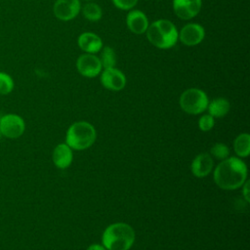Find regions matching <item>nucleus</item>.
<instances>
[{
    "label": "nucleus",
    "instance_id": "24",
    "mask_svg": "<svg viewBox=\"0 0 250 250\" xmlns=\"http://www.w3.org/2000/svg\"><path fill=\"white\" fill-rule=\"evenodd\" d=\"M249 181L248 180H246L245 182H244V184L242 185V195H243V197H244V199L247 201V202H249L250 201V199H249Z\"/></svg>",
    "mask_w": 250,
    "mask_h": 250
},
{
    "label": "nucleus",
    "instance_id": "5",
    "mask_svg": "<svg viewBox=\"0 0 250 250\" xmlns=\"http://www.w3.org/2000/svg\"><path fill=\"white\" fill-rule=\"evenodd\" d=\"M180 106L188 114L202 113L208 105V97L200 89L189 88L183 92L180 97Z\"/></svg>",
    "mask_w": 250,
    "mask_h": 250
},
{
    "label": "nucleus",
    "instance_id": "23",
    "mask_svg": "<svg viewBox=\"0 0 250 250\" xmlns=\"http://www.w3.org/2000/svg\"><path fill=\"white\" fill-rule=\"evenodd\" d=\"M112 2L120 10H130L136 6L138 0H112Z\"/></svg>",
    "mask_w": 250,
    "mask_h": 250
},
{
    "label": "nucleus",
    "instance_id": "17",
    "mask_svg": "<svg viewBox=\"0 0 250 250\" xmlns=\"http://www.w3.org/2000/svg\"><path fill=\"white\" fill-rule=\"evenodd\" d=\"M234 152L239 157H247L250 153V136L247 133L239 134L233 141Z\"/></svg>",
    "mask_w": 250,
    "mask_h": 250
},
{
    "label": "nucleus",
    "instance_id": "13",
    "mask_svg": "<svg viewBox=\"0 0 250 250\" xmlns=\"http://www.w3.org/2000/svg\"><path fill=\"white\" fill-rule=\"evenodd\" d=\"M126 22L128 28L136 34L145 33L148 26V20L146 16L139 10H132L129 12L126 18Z\"/></svg>",
    "mask_w": 250,
    "mask_h": 250
},
{
    "label": "nucleus",
    "instance_id": "9",
    "mask_svg": "<svg viewBox=\"0 0 250 250\" xmlns=\"http://www.w3.org/2000/svg\"><path fill=\"white\" fill-rule=\"evenodd\" d=\"M205 36V30L198 23H188L180 31L179 37L183 44L187 46H195L199 44Z\"/></svg>",
    "mask_w": 250,
    "mask_h": 250
},
{
    "label": "nucleus",
    "instance_id": "1",
    "mask_svg": "<svg viewBox=\"0 0 250 250\" xmlns=\"http://www.w3.org/2000/svg\"><path fill=\"white\" fill-rule=\"evenodd\" d=\"M247 179V166L238 157L222 160L214 170V181L222 189L232 190L241 188Z\"/></svg>",
    "mask_w": 250,
    "mask_h": 250
},
{
    "label": "nucleus",
    "instance_id": "6",
    "mask_svg": "<svg viewBox=\"0 0 250 250\" xmlns=\"http://www.w3.org/2000/svg\"><path fill=\"white\" fill-rule=\"evenodd\" d=\"M25 131V122L16 113H6L0 116V134L6 139H19Z\"/></svg>",
    "mask_w": 250,
    "mask_h": 250
},
{
    "label": "nucleus",
    "instance_id": "10",
    "mask_svg": "<svg viewBox=\"0 0 250 250\" xmlns=\"http://www.w3.org/2000/svg\"><path fill=\"white\" fill-rule=\"evenodd\" d=\"M103 86L111 91H120L126 85L125 75L117 68H104L101 75Z\"/></svg>",
    "mask_w": 250,
    "mask_h": 250
},
{
    "label": "nucleus",
    "instance_id": "22",
    "mask_svg": "<svg viewBox=\"0 0 250 250\" xmlns=\"http://www.w3.org/2000/svg\"><path fill=\"white\" fill-rule=\"evenodd\" d=\"M214 124H215L214 117L211 116L210 114H204L198 120V127L203 132L210 131L214 127Z\"/></svg>",
    "mask_w": 250,
    "mask_h": 250
},
{
    "label": "nucleus",
    "instance_id": "26",
    "mask_svg": "<svg viewBox=\"0 0 250 250\" xmlns=\"http://www.w3.org/2000/svg\"><path fill=\"white\" fill-rule=\"evenodd\" d=\"M85 1H91V0H85Z\"/></svg>",
    "mask_w": 250,
    "mask_h": 250
},
{
    "label": "nucleus",
    "instance_id": "15",
    "mask_svg": "<svg viewBox=\"0 0 250 250\" xmlns=\"http://www.w3.org/2000/svg\"><path fill=\"white\" fill-rule=\"evenodd\" d=\"M78 46L88 54H96L102 50L103 41L95 33L84 32L78 37Z\"/></svg>",
    "mask_w": 250,
    "mask_h": 250
},
{
    "label": "nucleus",
    "instance_id": "20",
    "mask_svg": "<svg viewBox=\"0 0 250 250\" xmlns=\"http://www.w3.org/2000/svg\"><path fill=\"white\" fill-rule=\"evenodd\" d=\"M15 87L13 77L7 72L0 71V95H9Z\"/></svg>",
    "mask_w": 250,
    "mask_h": 250
},
{
    "label": "nucleus",
    "instance_id": "7",
    "mask_svg": "<svg viewBox=\"0 0 250 250\" xmlns=\"http://www.w3.org/2000/svg\"><path fill=\"white\" fill-rule=\"evenodd\" d=\"M102 62L100 58L94 54H83L76 61V68L78 72L85 77H95L102 70Z\"/></svg>",
    "mask_w": 250,
    "mask_h": 250
},
{
    "label": "nucleus",
    "instance_id": "4",
    "mask_svg": "<svg viewBox=\"0 0 250 250\" xmlns=\"http://www.w3.org/2000/svg\"><path fill=\"white\" fill-rule=\"evenodd\" d=\"M96 137V129L92 124L78 121L69 126L65 136V144L71 149L83 150L95 143Z\"/></svg>",
    "mask_w": 250,
    "mask_h": 250
},
{
    "label": "nucleus",
    "instance_id": "19",
    "mask_svg": "<svg viewBox=\"0 0 250 250\" xmlns=\"http://www.w3.org/2000/svg\"><path fill=\"white\" fill-rule=\"evenodd\" d=\"M100 61L102 62V66H104V68L114 67L116 63V56L114 50L108 46L103 48Z\"/></svg>",
    "mask_w": 250,
    "mask_h": 250
},
{
    "label": "nucleus",
    "instance_id": "2",
    "mask_svg": "<svg viewBox=\"0 0 250 250\" xmlns=\"http://www.w3.org/2000/svg\"><path fill=\"white\" fill-rule=\"evenodd\" d=\"M102 240L106 250H129L135 241V231L128 224L115 223L104 229Z\"/></svg>",
    "mask_w": 250,
    "mask_h": 250
},
{
    "label": "nucleus",
    "instance_id": "12",
    "mask_svg": "<svg viewBox=\"0 0 250 250\" xmlns=\"http://www.w3.org/2000/svg\"><path fill=\"white\" fill-rule=\"evenodd\" d=\"M214 161L210 153L202 152L194 157L191 162V172L197 178H204L208 176L213 169Z\"/></svg>",
    "mask_w": 250,
    "mask_h": 250
},
{
    "label": "nucleus",
    "instance_id": "25",
    "mask_svg": "<svg viewBox=\"0 0 250 250\" xmlns=\"http://www.w3.org/2000/svg\"><path fill=\"white\" fill-rule=\"evenodd\" d=\"M87 250H106V249L101 244H92L87 248Z\"/></svg>",
    "mask_w": 250,
    "mask_h": 250
},
{
    "label": "nucleus",
    "instance_id": "16",
    "mask_svg": "<svg viewBox=\"0 0 250 250\" xmlns=\"http://www.w3.org/2000/svg\"><path fill=\"white\" fill-rule=\"evenodd\" d=\"M229 103L224 98L214 99L211 103H208L207 108L208 112L213 117H223L229 111Z\"/></svg>",
    "mask_w": 250,
    "mask_h": 250
},
{
    "label": "nucleus",
    "instance_id": "21",
    "mask_svg": "<svg viewBox=\"0 0 250 250\" xmlns=\"http://www.w3.org/2000/svg\"><path fill=\"white\" fill-rule=\"evenodd\" d=\"M229 154V149L223 143L215 144L210 149V155H213L215 158L219 160H224L228 158Z\"/></svg>",
    "mask_w": 250,
    "mask_h": 250
},
{
    "label": "nucleus",
    "instance_id": "3",
    "mask_svg": "<svg viewBox=\"0 0 250 250\" xmlns=\"http://www.w3.org/2000/svg\"><path fill=\"white\" fill-rule=\"evenodd\" d=\"M146 33L148 41L159 49H169L179 39V32L176 26L168 20L153 21L147 26Z\"/></svg>",
    "mask_w": 250,
    "mask_h": 250
},
{
    "label": "nucleus",
    "instance_id": "18",
    "mask_svg": "<svg viewBox=\"0 0 250 250\" xmlns=\"http://www.w3.org/2000/svg\"><path fill=\"white\" fill-rule=\"evenodd\" d=\"M82 14L84 16V18H86L89 21H99L102 16V9L100 8L99 5H97L96 3H87L82 7Z\"/></svg>",
    "mask_w": 250,
    "mask_h": 250
},
{
    "label": "nucleus",
    "instance_id": "11",
    "mask_svg": "<svg viewBox=\"0 0 250 250\" xmlns=\"http://www.w3.org/2000/svg\"><path fill=\"white\" fill-rule=\"evenodd\" d=\"M201 0H173L175 14L182 20L194 18L201 9Z\"/></svg>",
    "mask_w": 250,
    "mask_h": 250
},
{
    "label": "nucleus",
    "instance_id": "14",
    "mask_svg": "<svg viewBox=\"0 0 250 250\" xmlns=\"http://www.w3.org/2000/svg\"><path fill=\"white\" fill-rule=\"evenodd\" d=\"M72 158V149L66 144H59L53 150V162L60 169L67 168L71 164Z\"/></svg>",
    "mask_w": 250,
    "mask_h": 250
},
{
    "label": "nucleus",
    "instance_id": "8",
    "mask_svg": "<svg viewBox=\"0 0 250 250\" xmlns=\"http://www.w3.org/2000/svg\"><path fill=\"white\" fill-rule=\"evenodd\" d=\"M81 5L79 0H57L54 4V14L61 21L74 19L80 12Z\"/></svg>",
    "mask_w": 250,
    "mask_h": 250
}]
</instances>
